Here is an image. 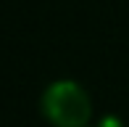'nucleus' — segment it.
Segmentation results:
<instances>
[{"label":"nucleus","instance_id":"obj_1","mask_svg":"<svg viewBox=\"0 0 129 127\" xmlns=\"http://www.w3.org/2000/svg\"><path fill=\"white\" fill-rule=\"evenodd\" d=\"M40 111L53 127H87L92 101L87 90L74 79H55L40 98Z\"/></svg>","mask_w":129,"mask_h":127}]
</instances>
